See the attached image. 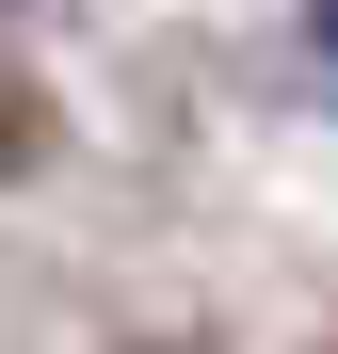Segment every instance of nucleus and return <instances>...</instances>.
Returning <instances> with one entry per match:
<instances>
[{"instance_id": "obj_1", "label": "nucleus", "mask_w": 338, "mask_h": 354, "mask_svg": "<svg viewBox=\"0 0 338 354\" xmlns=\"http://www.w3.org/2000/svg\"><path fill=\"white\" fill-rule=\"evenodd\" d=\"M32 145H48V97H32V81H17V65H0V177H17V161H32Z\"/></svg>"}]
</instances>
